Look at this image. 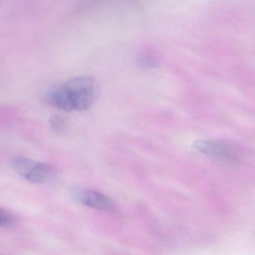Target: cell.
Returning a JSON list of instances; mask_svg holds the SVG:
<instances>
[{
    "mask_svg": "<svg viewBox=\"0 0 255 255\" xmlns=\"http://www.w3.org/2000/svg\"><path fill=\"white\" fill-rule=\"evenodd\" d=\"M98 82L89 76L73 77L53 86L46 95L47 102L62 111L89 110L99 96Z\"/></svg>",
    "mask_w": 255,
    "mask_h": 255,
    "instance_id": "obj_1",
    "label": "cell"
},
{
    "mask_svg": "<svg viewBox=\"0 0 255 255\" xmlns=\"http://www.w3.org/2000/svg\"><path fill=\"white\" fill-rule=\"evenodd\" d=\"M10 165L17 174L32 183H46L54 177V168L51 165L29 158L15 156L11 159Z\"/></svg>",
    "mask_w": 255,
    "mask_h": 255,
    "instance_id": "obj_2",
    "label": "cell"
},
{
    "mask_svg": "<svg viewBox=\"0 0 255 255\" xmlns=\"http://www.w3.org/2000/svg\"><path fill=\"white\" fill-rule=\"evenodd\" d=\"M73 197L83 205L101 211H111L114 209L113 201L107 195L96 191L84 189L73 192Z\"/></svg>",
    "mask_w": 255,
    "mask_h": 255,
    "instance_id": "obj_3",
    "label": "cell"
},
{
    "mask_svg": "<svg viewBox=\"0 0 255 255\" xmlns=\"http://www.w3.org/2000/svg\"><path fill=\"white\" fill-rule=\"evenodd\" d=\"M194 147L198 151L217 159L233 160L235 157L232 147L221 141L198 140L194 143Z\"/></svg>",
    "mask_w": 255,
    "mask_h": 255,
    "instance_id": "obj_4",
    "label": "cell"
},
{
    "mask_svg": "<svg viewBox=\"0 0 255 255\" xmlns=\"http://www.w3.org/2000/svg\"><path fill=\"white\" fill-rule=\"evenodd\" d=\"M137 65L144 68H155L159 65L157 59L148 53H139L135 58Z\"/></svg>",
    "mask_w": 255,
    "mask_h": 255,
    "instance_id": "obj_5",
    "label": "cell"
},
{
    "mask_svg": "<svg viewBox=\"0 0 255 255\" xmlns=\"http://www.w3.org/2000/svg\"><path fill=\"white\" fill-rule=\"evenodd\" d=\"M50 128L53 131L58 133H62L66 130L67 122L66 120L59 115H53L50 116L49 120Z\"/></svg>",
    "mask_w": 255,
    "mask_h": 255,
    "instance_id": "obj_6",
    "label": "cell"
},
{
    "mask_svg": "<svg viewBox=\"0 0 255 255\" xmlns=\"http://www.w3.org/2000/svg\"><path fill=\"white\" fill-rule=\"evenodd\" d=\"M14 219L8 212L5 211L3 209L0 210V225L2 227L8 228L14 224Z\"/></svg>",
    "mask_w": 255,
    "mask_h": 255,
    "instance_id": "obj_7",
    "label": "cell"
}]
</instances>
